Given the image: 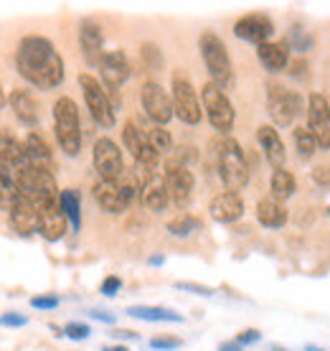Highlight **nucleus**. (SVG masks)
Segmentation results:
<instances>
[{
  "mask_svg": "<svg viewBox=\"0 0 330 351\" xmlns=\"http://www.w3.org/2000/svg\"><path fill=\"white\" fill-rule=\"evenodd\" d=\"M140 56H142V64L148 66V71H160L163 69V51L157 49L155 44H142L140 49Z\"/></svg>",
  "mask_w": 330,
  "mask_h": 351,
  "instance_id": "c9c22d12",
  "label": "nucleus"
},
{
  "mask_svg": "<svg viewBox=\"0 0 330 351\" xmlns=\"http://www.w3.org/2000/svg\"><path fill=\"white\" fill-rule=\"evenodd\" d=\"M287 49H290V51H292V49H295V51H300V53H307L310 51V49H313V36L307 34V31H303V28H292V31H290V36H287Z\"/></svg>",
  "mask_w": 330,
  "mask_h": 351,
  "instance_id": "f704fd0d",
  "label": "nucleus"
},
{
  "mask_svg": "<svg viewBox=\"0 0 330 351\" xmlns=\"http://www.w3.org/2000/svg\"><path fill=\"white\" fill-rule=\"evenodd\" d=\"M257 143H259V148L264 150V158H267V163H270L275 171H277V168H285L287 150L275 125H262L259 130H257Z\"/></svg>",
  "mask_w": 330,
  "mask_h": 351,
  "instance_id": "412c9836",
  "label": "nucleus"
},
{
  "mask_svg": "<svg viewBox=\"0 0 330 351\" xmlns=\"http://www.w3.org/2000/svg\"><path fill=\"white\" fill-rule=\"evenodd\" d=\"M287 66H290V74H292V77H307V62H305V59L290 62Z\"/></svg>",
  "mask_w": 330,
  "mask_h": 351,
  "instance_id": "a18cd8bd",
  "label": "nucleus"
},
{
  "mask_svg": "<svg viewBox=\"0 0 330 351\" xmlns=\"http://www.w3.org/2000/svg\"><path fill=\"white\" fill-rule=\"evenodd\" d=\"M234 34L242 38V41H249V44L259 46L272 41L275 36V23L267 13H246L234 23Z\"/></svg>",
  "mask_w": 330,
  "mask_h": 351,
  "instance_id": "dca6fc26",
  "label": "nucleus"
},
{
  "mask_svg": "<svg viewBox=\"0 0 330 351\" xmlns=\"http://www.w3.org/2000/svg\"><path fill=\"white\" fill-rule=\"evenodd\" d=\"M209 211L218 224H234L244 217V199L234 191H221L211 199Z\"/></svg>",
  "mask_w": 330,
  "mask_h": 351,
  "instance_id": "6ab92c4d",
  "label": "nucleus"
},
{
  "mask_svg": "<svg viewBox=\"0 0 330 351\" xmlns=\"http://www.w3.org/2000/svg\"><path fill=\"white\" fill-rule=\"evenodd\" d=\"M61 300L56 298V295H34L31 298V308H38V311H53V308H59Z\"/></svg>",
  "mask_w": 330,
  "mask_h": 351,
  "instance_id": "79ce46f5",
  "label": "nucleus"
},
{
  "mask_svg": "<svg viewBox=\"0 0 330 351\" xmlns=\"http://www.w3.org/2000/svg\"><path fill=\"white\" fill-rule=\"evenodd\" d=\"M0 166L13 171V173L21 171V168L31 166L23 143L18 141L16 135H10L5 128H0Z\"/></svg>",
  "mask_w": 330,
  "mask_h": 351,
  "instance_id": "aec40b11",
  "label": "nucleus"
},
{
  "mask_svg": "<svg viewBox=\"0 0 330 351\" xmlns=\"http://www.w3.org/2000/svg\"><path fill=\"white\" fill-rule=\"evenodd\" d=\"M120 288H122L120 275H107L105 280H102V285H99V293H102V295H107V298H114V295L120 293Z\"/></svg>",
  "mask_w": 330,
  "mask_h": 351,
  "instance_id": "58836bf2",
  "label": "nucleus"
},
{
  "mask_svg": "<svg viewBox=\"0 0 330 351\" xmlns=\"http://www.w3.org/2000/svg\"><path fill=\"white\" fill-rule=\"evenodd\" d=\"M53 135L66 156L77 158L81 153V120H79L77 102L66 95L59 97L53 105Z\"/></svg>",
  "mask_w": 330,
  "mask_h": 351,
  "instance_id": "20e7f679",
  "label": "nucleus"
},
{
  "mask_svg": "<svg viewBox=\"0 0 330 351\" xmlns=\"http://www.w3.org/2000/svg\"><path fill=\"white\" fill-rule=\"evenodd\" d=\"M218 178L226 186V191L239 193L249 184V163L242 145L234 138H224L218 145Z\"/></svg>",
  "mask_w": 330,
  "mask_h": 351,
  "instance_id": "423d86ee",
  "label": "nucleus"
},
{
  "mask_svg": "<svg viewBox=\"0 0 330 351\" xmlns=\"http://www.w3.org/2000/svg\"><path fill=\"white\" fill-rule=\"evenodd\" d=\"M297 184H295V176L290 173L287 168H277L275 173H272V181H270V191H272V199H277V202L285 204L292 193H295Z\"/></svg>",
  "mask_w": 330,
  "mask_h": 351,
  "instance_id": "c756f323",
  "label": "nucleus"
},
{
  "mask_svg": "<svg viewBox=\"0 0 330 351\" xmlns=\"http://www.w3.org/2000/svg\"><path fill=\"white\" fill-rule=\"evenodd\" d=\"M23 148H26V156H28V160H31V166H41V168H49V171H51L53 150L41 132L28 130L26 138H23Z\"/></svg>",
  "mask_w": 330,
  "mask_h": 351,
  "instance_id": "a878e982",
  "label": "nucleus"
},
{
  "mask_svg": "<svg viewBox=\"0 0 330 351\" xmlns=\"http://www.w3.org/2000/svg\"><path fill=\"white\" fill-rule=\"evenodd\" d=\"M59 209L66 217V221H71V229L79 232V227H81V193L77 189H64L59 193Z\"/></svg>",
  "mask_w": 330,
  "mask_h": 351,
  "instance_id": "cd10ccee",
  "label": "nucleus"
},
{
  "mask_svg": "<svg viewBox=\"0 0 330 351\" xmlns=\"http://www.w3.org/2000/svg\"><path fill=\"white\" fill-rule=\"evenodd\" d=\"M140 202H142V206L148 211H153V214L165 211V206L170 204V199H168V191H165L163 176L153 173L150 178H145V181L140 184Z\"/></svg>",
  "mask_w": 330,
  "mask_h": 351,
  "instance_id": "5701e85b",
  "label": "nucleus"
},
{
  "mask_svg": "<svg viewBox=\"0 0 330 351\" xmlns=\"http://www.w3.org/2000/svg\"><path fill=\"white\" fill-rule=\"evenodd\" d=\"M313 178H315V184L328 186L330 184V168L328 166H318L313 171Z\"/></svg>",
  "mask_w": 330,
  "mask_h": 351,
  "instance_id": "c03bdc74",
  "label": "nucleus"
},
{
  "mask_svg": "<svg viewBox=\"0 0 330 351\" xmlns=\"http://www.w3.org/2000/svg\"><path fill=\"white\" fill-rule=\"evenodd\" d=\"M127 316L140 318V321H165V324H183V316L175 313L170 308H157V306H130Z\"/></svg>",
  "mask_w": 330,
  "mask_h": 351,
  "instance_id": "c85d7f7f",
  "label": "nucleus"
},
{
  "mask_svg": "<svg viewBox=\"0 0 330 351\" xmlns=\"http://www.w3.org/2000/svg\"><path fill=\"white\" fill-rule=\"evenodd\" d=\"M201 110L209 117L211 128L216 132H221V135L231 132V128L236 123V110L231 105L229 95L221 92L214 82H206L203 89H201Z\"/></svg>",
  "mask_w": 330,
  "mask_h": 351,
  "instance_id": "6e6552de",
  "label": "nucleus"
},
{
  "mask_svg": "<svg viewBox=\"0 0 330 351\" xmlns=\"http://www.w3.org/2000/svg\"><path fill=\"white\" fill-rule=\"evenodd\" d=\"M307 130L313 132L318 148L330 150V102L320 92L307 97Z\"/></svg>",
  "mask_w": 330,
  "mask_h": 351,
  "instance_id": "4468645a",
  "label": "nucleus"
},
{
  "mask_svg": "<svg viewBox=\"0 0 330 351\" xmlns=\"http://www.w3.org/2000/svg\"><path fill=\"white\" fill-rule=\"evenodd\" d=\"M16 69L36 89H56L64 82V59L51 38L28 34L18 41Z\"/></svg>",
  "mask_w": 330,
  "mask_h": 351,
  "instance_id": "f257e3e1",
  "label": "nucleus"
},
{
  "mask_svg": "<svg viewBox=\"0 0 330 351\" xmlns=\"http://www.w3.org/2000/svg\"><path fill=\"white\" fill-rule=\"evenodd\" d=\"M218 351H244V346L236 341H221L218 343Z\"/></svg>",
  "mask_w": 330,
  "mask_h": 351,
  "instance_id": "09e8293b",
  "label": "nucleus"
},
{
  "mask_svg": "<svg viewBox=\"0 0 330 351\" xmlns=\"http://www.w3.org/2000/svg\"><path fill=\"white\" fill-rule=\"evenodd\" d=\"M170 102H173V114L186 125H199L201 117H203V110H201V99L196 95V87H193L191 77L186 69H175L173 77H170Z\"/></svg>",
  "mask_w": 330,
  "mask_h": 351,
  "instance_id": "0eeeda50",
  "label": "nucleus"
},
{
  "mask_svg": "<svg viewBox=\"0 0 330 351\" xmlns=\"http://www.w3.org/2000/svg\"><path fill=\"white\" fill-rule=\"evenodd\" d=\"M175 288L188 290V293H193V295H203V298H211V295H214V288H209V285H201V282L178 280V282H175Z\"/></svg>",
  "mask_w": 330,
  "mask_h": 351,
  "instance_id": "4c0bfd02",
  "label": "nucleus"
},
{
  "mask_svg": "<svg viewBox=\"0 0 330 351\" xmlns=\"http://www.w3.org/2000/svg\"><path fill=\"white\" fill-rule=\"evenodd\" d=\"M112 336H114V339H125V341H138V339H140L135 331H130V328H114Z\"/></svg>",
  "mask_w": 330,
  "mask_h": 351,
  "instance_id": "49530a36",
  "label": "nucleus"
},
{
  "mask_svg": "<svg viewBox=\"0 0 330 351\" xmlns=\"http://www.w3.org/2000/svg\"><path fill=\"white\" fill-rule=\"evenodd\" d=\"M305 351H325V349H320V346H315V343H307V346H305Z\"/></svg>",
  "mask_w": 330,
  "mask_h": 351,
  "instance_id": "864d4df0",
  "label": "nucleus"
},
{
  "mask_svg": "<svg viewBox=\"0 0 330 351\" xmlns=\"http://www.w3.org/2000/svg\"><path fill=\"white\" fill-rule=\"evenodd\" d=\"M201 227V221L199 219H193L191 214H178L175 219L168 221V232L173 234V237H191L193 232Z\"/></svg>",
  "mask_w": 330,
  "mask_h": 351,
  "instance_id": "72a5a7b5",
  "label": "nucleus"
},
{
  "mask_svg": "<svg viewBox=\"0 0 330 351\" xmlns=\"http://www.w3.org/2000/svg\"><path fill=\"white\" fill-rule=\"evenodd\" d=\"M181 339H175V336H155V339H150V349H157V351H173L181 346Z\"/></svg>",
  "mask_w": 330,
  "mask_h": 351,
  "instance_id": "ea45409f",
  "label": "nucleus"
},
{
  "mask_svg": "<svg viewBox=\"0 0 330 351\" xmlns=\"http://www.w3.org/2000/svg\"><path fill=\"white\" fill-rule=\"evenodd\" d=\"M257 59L270 74H279L290 64V49L285 41H267V44L257 46Z\"/></svg>",
  "mask_w": 330,
  "mask_h": 351,
  "instance_id": "b1692460",
  "label": "nucleus"
},
{
  "mask_svg": "<svg viewBox=\"0 0 330 351\" xmlns=\"http://www.w3.org/2000/svg\"><path fill=\"white\" fill-rule=\"evenodd\" d=\"M92 158H94V171L99 173V181H117L125 173L122 150L112 138H97Z\"/></svg>",
  "mask_w": 330,
  "mask_h": 351,
  "instance_id": "f8f14e48",
  "label": "nucleus"
},
{
  "mask_svg": "<svg viewBox=\"0 0 330 351\" xmlns=\"http://www.w3.org/2000/svg\"><path fill=\"white\" fill-rule=\"evenodd\" d=\"M272 351H287L285 346H272Z\"/></svg>",
  "mask_w": 330,
  "mask_h": 351,
  "instance_id": "5fc2aeb1",
  "label": "nucleus"
},
{
  "mask_svg": "<svg viewBox=\"0 0 330 351\" xmlns=\"http://www.w3.org/2000/svg\"><path fill=\"white\" fill-rule=\"evenodd\" d=\"M0 326H5V328H23V326H28V316L10 311V313L0 316Z\"/></svg>",
  "mask_w": 330,
  "mask_h": 351,
  "instance_id": "a19ab883",
  "label": "nucleus"
},
{
  "mask_svg": "<svg viewBox=\"0 0 330 351\" xmlns=\"http://www.w3.org/2000/svg\"><path fill=\"white\" fill-rule=\"evenodd\" d=\"M89 316L94 318V321H102V324H114V316L112 313H105V311H92Z\"/></svg>",
  "mask_w": 330,
  "mask_h": 351,
  "instance_id": "de8ad7c7",
  "label": "nucleus"
},
{
  "mask_svg": "<svg viewBox=\"0 0 330 351\" xmlns=\"http://www.w3.org/2000/svg\"><path fill=\"white\" fill-rule=\"evenodd\" d=\"M140 191V181L135 173H125L117 181H97L92 193H94V202L102 206V211L107 214H122V211L130 209L132 199Z\"/></svg>",
  "mask_w": 330,
  "mask_h": 351,
  "instance_id": "39448f33",
  "label": "nucleus"
},
{
  "mask_svg": "<svg viewBox=\"0 0 330 351\" xmlns=\"http://www.w3.org/2000/svg\"><path fill=\"white\" fill-rule=\"evenodd\" d=\"M102 351H130L127 346H122V343H114V346H105Z\"/></svg>",
  "mask_w": 330,
  "mask_h": 351,
  "instance_id": "603ef678",
  "label": "nucleus"
},
{
  "mask_svg": "<svg viewBox=\"0 0 330 351\" xmlns=\"http://www.w3.org/2000/svg\"><path fill=\"white\" fill-rule=\"evenodd\" d=\"M163 181H165V191H168V199L178 206H186L193 196V186H196V178H193V171L188 166H183L181 160H165V171H163Z\"/></svg>",
  "mask_w": 330,
  "mask_h": 351,
  "instance_id": "9b49d317",
  "label": "nucleus"
},
{
  "mask_svg": "<svg viewBox=\"0 0 330 351\" xmlns=\"http://www.w3.org/2000/svg\"><path fill=\"white\" fill-rule=\"evenodd\" d=\"M199 49L201 59H203V64H206V69L211 74V82L221 92H229L234 87V64H231V56H229L224 38L214 34V31H203L199 36Z\"/></svg>",
  "mask_w": 330,
  "mask_h": 351,
  "instance_id": "7ed1b4c3",
  "label": "nucleus"
},
{
  "mask_svg": "<svg viewBox=\"0 0 330 351\" xmlns=\"http://www.w3.org/2000/svg\"><path fill=\"white\" fill-rule=\"evenodd\" d=\"M8 105L18 117V123H23L26 128H36L38 120H41V107H38V99H36L31 89H13L8 97Z\"/></svg>",
  "mask_w": 330,
  "mask_h": 351,
  "instance_id": "a211bd4d",
  "label": "nucleus"
},
{
  "mask_svg": "<svg viewBox=\"0 0 330 351\" xmlns=\"http://www.w3.org/2000/svg\"><path fill=\"white\" fill-rule=\"evenodd\" d=\"M10 214V227L13 232H18L21 237H34L36 229H38V209H36L34 204L26 202L23 196L13 204V209L8 211Z\"/></svg>",
  "mask_w": 330,
  "mask_h": 351,
  "instance_id": "4be33fe9",
  "label": "nucleus"
},
{
  "mask_svg": "<svg viewBox=\"0 0 330 351\" xmlns=\"http://www.w3.org/2000/svg\"><path fill=\"white\" fill-rule=\"evenodd\" d=\"M287 219H290V211H287L285 204L277 202V199L267 196V199H262V202L257 204V221H259L262 227L279 229V227H285Z\"/></svg>",
  "mask_w": 330,
  "mask_h": 351,
  "instance_id": "bb28decb",
  "label": "nucleus"
},
{
  "mask_svg": "<svg viewBox=\"0 0 330 351\" xmlns=\"http://www.w3.org/2000/svg\"><path fill=\"white\" fill-rule=\"evenodd\" d=\"M18 199H21V191H18V184H16V173L0 166V209L10 211Z\"/></svg>",
  "mask_w": 330,
  "mask_h": 351,
  "instance_id": "7c9ffc66",
  "label": "nucleus"
},
{
  "mask_svg": "<svg viewBox=\"0 0 330 351\" xmlns=\"http://www.w3.org/2000/svg\"><path fill=\"white\" fill-rule=\"evenodd\" d=\"M16 184L21 196L31 202L36 209H49V206H59V186L56 178L49 168L41 166H26L16 171Z\"/></svg>",
  "mask_w": 330,
  "mask_h": 351,
  "instance_id": "f03ea898",
  "label": "nucleus"
},
{
  "mask_svg": "<svg viewBox=\"0 0 330 351\" xmlns=\"http://www.w3.org/2000/svg\"><path fill=\"white\" fill-rule=\"evenodd\" d=\"M89 334H92V328L87 324H79V321L64 326V336H69L71 341H84V339H89Z\"/></svg>",
  "mask_w": 330,
  "mask_h": 351,
  "instance_id": "e433bc0d",
  "label": "nucleus"
},
{
  "mask_svg": "<svg viewBox=\"0 0 330 351\" xmlns=\"http://www.w3.org/2000/svg\"><path fill=\"white\" fill-rule=\"evenodd\" d=\"M99 77H102V87L107 89V95H114L120 92V87L130 80V62H127V53L120 51V49H112V51H105L102 59H99Z\"/></svg>",
  "mask_w": 330,
  "mask_h": 351,
  "instance_id": "ddd939ff",
  "label": "nucleus"
},
{
  "mask_svg": "<svg viewBox=\"0 0 330 351\" xmlns=\"http://www.w3.org/2000/svg\"><path fill=\"white\" fill-rule=\"evenodd\" d=\"M236 343H242V346H249V343H257L262 341V331H257V328H244V331H239L234 339Z\"/></svg>",
  "mask_w": 330,
  "mask_h": 351,
  "instance_id": "37998d69",
  "label": "nucleus"
},
{
  "mask_svg": "<svg viewBox=\"0 0 330 351\" xmlns=\"http://www.w3.org/2000/svg\"><path fill=\"white\" fill-rule=\"evenodd\" d=\"M145 135H148L150 148L155 150L157 156H165V153L173 150V135L165 130L163 125H153L150 130H145Z\"/></svg>",
  "mask_w": 330,
  "mask_h": 351,
  "instance_id": "473e14b6",
  "label": "nucleus"
},
{
  "mask_svg": "<svg viewBox=\"0 0 330 351\" xmlns=\"http://www.w3.org/2000/svg\"><path fill=\"white\" fill-rule=\"evenodd\" d=\"M66 227L69 221L61 214L59 206H49V209H38V234L46 239V242H59L64 234H66Z\"/></svg>",
  "mask_w": 330,
  "mask_h": 351,
  "instance_id": "393cba45",
  "label": "nucleus"
},
{
  "mask_svg": "<svg viewBox=\"0 0 330 351\" xmlns=\"http://www.w3.org/2000/svg\"><path fill=\"white\" fill-rule=\"evenodd\" d=\"M79 46H81V53H84V62L89 66H97L102 53H105V36H102V26L92 21V18H84L81 26H79Z\"/></svg>",
  "mask_w": 330,
  "mask_h": 351,
  "instance_id": "f3484780",
  "label": "nucleus"
},
{
  "mask_svg": "<svg viewBox=\"0 0 330 351\" xmlns=\"http://www.w3.org/2000/svg\"><path fill=\"white\" fill-rule=\"evenodd\" d=\"M140 99H142V107L148 117L153 120V125H168L173 120V102H170V95L165 92L157 82H145L142 84V92H140Z\"/></svg>",
  "mask_w": 330,
  "mask_h": 351,
  "instance_id": "2eb2a0df",
  "label": "nucleus"
},
{
  "mask_svg": "<svg viewBox=\"0 0 330 351\" xmlns=\"http://www.w3.org/2000/svg\"><path fill=\"white\" fill-rule=\"evenodd\" d=\"M165 263V257L163 255H155V257H150L148 265H153V267H157V265H163Z\"/></svg>",
  "mask_w": 330,
  "mask_h": 351,
  "instance_id": "8fccbe9b",
  "label": "nucleus"
},
{
  "mask_svg": "<svg viewBox=\"0 0 330 351\" xmlns=\"http://www.w3.org/2000/svg\"><path fill=\"white\" fill-rule=\"evenodd\" d=\"M79 87H81V95H84V102H87V110L92 114L99 128H114L117 123V114H114V107L110 102V95L107 89L102 87V82L92 77V74H79Z\"/></svg>",
  "mask_w": 330,
  "mask_h": 351,
  "instance_id": "1a4fd4ad",
  "label": "nucleus"
},
{
  "mask_svg": "<svg viewBox=\"0 0 330 351\" xmlns=\"http://www.w3.org/2000/svg\"><path fill=\"white\" fill-rule=\"evenodd\" d=\"M267 112H270L272 123L279 125V128L292 125V120L303 112V97L292 89L270 84V89H267Z\"/></svg>",
  "mask_w": 330,
  "mask_h": 351,
  "instance_id": "9d476101",
  "label": "nucleus"
},
{
  "mask_svg": "<svg viewBox=\"0 0 330 351\" xmlns=\"http://www.w3.org/2000/svg\"><path fill=\"white\" fill-rule=\"evenodd\" d=\"M292 141H295V150H297V156L303 160H310L318 153V143H315L313 138V132L307 130V125H300V128H295L292 130Z\"/></svg>",
  "mask_w": 330,
  "mask_h": 351,
  "instance_id": "2f4dec72",
  "label": "nucleus"
},
{
  "mask_svg": "<svg viewBox=\"0 0 330 351\" xmlns=\"http://www.w3.org/2000/svg\"><path fill=\"white\" fill-rule=\"evenodd\" d=\"M8 105V95H5V89H3V84H0V110Z\"/></svg>",
  "mask_w": 330,
  "mask_h": 351,
  "instance_id": "3c124183",
  "label": "nucleus"
}]
</instances>
